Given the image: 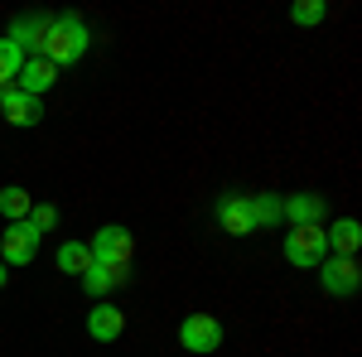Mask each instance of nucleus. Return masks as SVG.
<instances>
[{"label":"nucleus","instance_id":"f257e3e1","mask_svg":"<svg viewBox=\"0 0 362 357\" xmlns=\"http://www.w3.org/2000/svg\"><path fill=\"white\" fill-rule=\"evenodd\" d=\"M87 44H92V29H87L83 15H49L39 58H49L58 73H63V68H73V63L87 54Z\"/></svg>","mask_w":362,"mask_h":357},{"label":"nucleus","instance_id":"f03ea898","mask_svg":"<svg viewBox=\"0 0 362 357\" xmlns=\"http://www.w3.org/2000/svg\"><path fill=\"white\" fill-rule=\"evenodd\" d=\"M87 251H92V261H102V266H121V271H131V256H136V237L121 227V222H107L92 242H87Z\"/></svg>","mask_w":362,"mask_h":357},{"label":"nucleus","instance_id":"7ed1b4c3","mask_svg":"<svg viewBox=\"0 0 362 357\" xmlns=\"http://www.w3.org/2000/svg\"><path fill=\"white\" fill-rule=\"evenodd\" d=\"M319 285H324V295H334V300L358 295V290H362L358 256H324V261H319Z\"/></svg>","mask_w":362,"mask_h":357},{"label":"nucleus","instance_id":"20e7f679","mask_svg":"<svg viewBox=\"0 0 362 357\" xmlns=\"http://www.w3.org/2000/svg\"><path fill=\"white\" fill-rule=\"evenodd\" d=\"M324 256H329L324 227H290V232H285V261H290V266H300V271H314Z\"/></svg>","mask_w":362,"mask_h":357},{"label":"nucleus","instance_id":"39448f33","mask_svg":"<svg viewBox=\"0 0 362 357\" xmlns=\"http://www.w3.org/2000/svg\"><path fill=\"white\" fill-rule=\"evenodd\" d=\"M39 232L29 227V222H10L5 232H0V261L10 266V271H20V266H29L34 256H39Z\"/></svg>","mask_w":362,"mask_h":357},{"label":"nucleus","instance_id":"423d86ee","mask_svg":"<svg viewBox=\"0 0 362 357\" xmlns=\"http://www.w3.org/2000/svg\"><path fill=\"white\" fill-rule=\"evenodd\" d=\"M179 343L189 348V353H218L223 348V324L213 319V314H189L184 324H179Z\"/></svg>","mask_w":362,"mask_h":357},{"label":"nucleus","instance_id":"0eeeda50","mask_svg":"<svg viewBox=\"0 0 362 357\" xmlns=\"http://www.w3.org/2000/svg\"><path fill=\"white\" fill-rule=\"evenodd\" d=\"M218 227L227 237H251L256 222H251V193H223L218 198Z\"/></svg>","mask_w":362,"mask_h":357},{"label":"nucleus","instance_id":"6e6552de","mask_svg":"<svg viewBox=\"0 0 362 357\" xmlns=\"http://www.w3.org/2000/svg\"><path fill=\"white\" fill-rule=\"evenodd\" d=\"M280 222H290V227H324V198L319 193H290V198H280Z\"/></svg>","mask_w":362,"mask_h":357},{"label":"nucleus","instance_id":"1a4fd4ad","mask_svg":"<svg viewBox=\"0 0 362 357\" xmlns=\"http://www.w3.org/2000/svg\"><path fill=\"white\" fill-rule=\"evenodd\" d=\"M0 111H5V121H15V126H39V121H44L39 97H29L20 87H0Z\"/></svg>","mask_w":362,"mask_h":357},{"label":"nucleus","instance_id":"9d476101","mask_svg":"<svg viewBox=\"0 0 362 357\" xmlns=\"http://www.w3.org/2000/svg\"><path fill=\"white\" fill-rule=\"evenodd\" d=\"M58 78H63V73H58L49 58H25V68L15 73V83H10V87H20V92H29V97H44Z\"/></svg>","mask_w":362,"mask_h":357},{"label":"nucleus","instance_id":"9b49d317","mask_svg":"<svg viewBox=\"0 0 362 357\" xmlns=\"http://www.w3.org/2000/svg\"><path fill=\"white\" fill-rule=\"evenodd\" d=\"M87 333H92L97 343H116V338L126 333V314H121L116 304L97 300V309H87Z\"/></svg>","mask_w":362,"mask_h":357},{"label":"nucleus","instance_id":"f8f14e48","mask_svg":"<svg viewBox=\"0 0 362 357\" xmlns=\"http://www.w3.org/2000/svg\"><path fill=\"white\" fill-rule=\"evenodd\" d=\"M44 29H49V15H20L15 25H10V44L20 49L25 58H39V44H44Z\"/></svg>","mask_w":362,"mask_h":357},{"label":"nucleus","instance_id":"ddd939ff","mask_svg":"<svg viewBox=\"0 0 362 357\" xmlns=\"http://www.w3.org/2000/svg\"><path fill=\"white\" fill-rule=\"evenodd\" d=\"M131 280V271H121V266H102V261H92L83 271V290L92 295V300H107L112 290H121Z\"/></svg>","mask_w":362,"mask_h":357},{"label":"nucleus","instance_id":"4468645a","mask_svg":"<svg viewBox=\"0 0 362 357\" xmlns=\"http://www.w3.org/2000/svg\"><path fill=\"white\" fill-rule=\"evenodd\" d=\"M324 242H329V251H334V256H358V247H362V222L358 218H338L334 227H324Z\"/></svg>","mask_w":362,"mask_h":357},{"label":"nucleus","instance_id":"2eb2a0df","mask_svg":"<svg viewBox=\"0 0 362 357\" xmlns=\"http://www.w3.org/2000/svg\"><path fill=\"white\" fill-rule=\"evenodd\" d=\"M29 208H34V193L29 189H20V184H5L0 189V218L5 222H25Z\"/></svg>","mask_w":362,"mask_h":357},{"label":"nucleus","instance_id":"dca6fc26","mask_svg":"<svg viewBox=\"0 0 362 357\" xmlns=\"http://www.w3.org/2000/svg\"><path fill=\"white\" fill-rule=\"evenodd\" d=\"M54 266H58L63 275H78V280H83V271L92 266V251H87V242H63V247H58V256H54Z\"/></svg>","mask_w":362,"mask_h":357},{"label":"nucleus","instance_id":"f3484780","mask_svg":"<svg viewBox=\"0 0 362 357\" xmlns=\"http://www.w3.org/2000/svg\"><path fill=\"white\" fill-rule=\"evenodd\" d=\"M251 222L256 227H280V198L276 193H256L251 198Z\"/></svg>","mask_w":362,"mask_h":357},{"label":"nucleus","instance_id":"a211bd4d","mask_svg":"<svg viewBox=\"0 0 362 357\" xmlns=\"http://www.w3.org/2000/svg\"><path fill=\"white\" fill-rule=\"evenodd\" d=\"M329 20V0H300L290 5V25H324Z\"/></svg>","mask_w":362,"mask_h":357},{"label":"nucleus","instance_id":"6ab92c4d","mask_svg":"<svg viewBox=\"0 0 362 357\" xmlns=\"http://www.w3.org/2000/svg\"><path fill=\"white\" fill-rule=\"evenodd\" d=\"M25 68V54L10 44V39H0V87H10L15 83V73Z\"/></svg>","mask_w":362,"mask_h":357},{"label":"nucleus","instance_id":"aec40b11","mask_svg":"<svg viewBox=\"0 0 362 357\" xmlns=\"http://www.w3.org/2000/svg\"><path fill=\"white\" fill-rule=\"evenodd\" d=\"M25 222L39 232V237H44V232H54V227H58V208H54V203H34Z\"/></svg>","mask_w":362,"mask_h":357},{"label":"nucleus","instance_id":"412c9836","mask_svg":"<svg viewBox=\"0 0 362 357\" xmlns=\"http://www.w3.org/2000/svg\"><path fill=\"white\" fill-rule=\"evenodd\" d=\"M5 285H10V266L0 261V290H5Z\"/></svg>","mask_w":362,"mask_h":357}]
</instances>
